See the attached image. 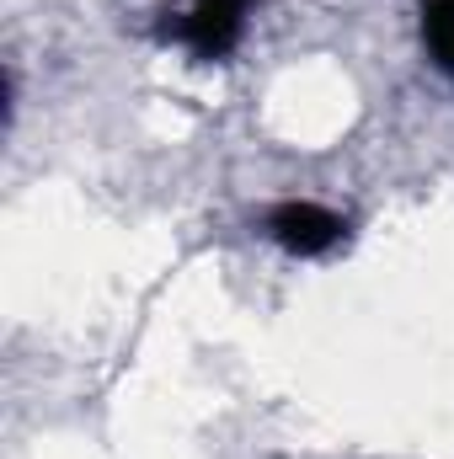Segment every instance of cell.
Masks as SVG:
<instances>
[{
	"instance_id": "obj_3",
	"label": "cell",
	"mask_w": 454,
	"mask_h": 459,
	"mask_svg": "<svg viewBox=\"0 0 454 459\" xmlns=\"http://www.w3.org/2000/svg\"><path fill=\"white\" fill-rule=\"evenodd\" d=\"M417 16H423V43L433 65L454 81V0H417Z\"/></svg>"
},
{
	"instance_id": "obj_1",
	"label": "cell",
	"mask_w": 454,
	"mask_h": 459,
	"mask_svg": "<svg viewBox=\"0 0 454 459\" xmlns=\"http://www.w3.org/2000/svg\"><path fill=\"white\" fill-rule=\"evenodd\" d=\"M246 16H251V0H188L182 11H171L161 32L182 43L193 59H225L246 32Z\"/></svg>"
},
{
	"instance_id": "obj_2",
	"label": "cell",
	"mask_w": 454,
	"mask_h": 459,
	"mask_svg": "<svg viewBox=\"0 0 454 459\" xmlns=\"http://www.w3.org/2000/svg\"><path fill=\"white\" fill-rule=\"evenodd\" d=\"M267 235H273L289 256H327L342 235H347V225H342L332 209H321V204L289 198V204H278V209L267 214Z\"/></svg>"
}]
</instances>
